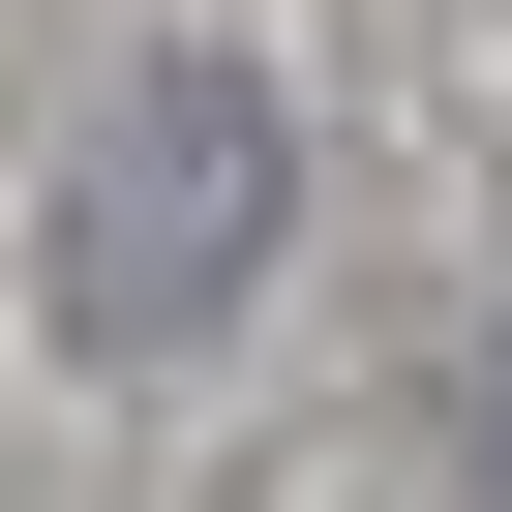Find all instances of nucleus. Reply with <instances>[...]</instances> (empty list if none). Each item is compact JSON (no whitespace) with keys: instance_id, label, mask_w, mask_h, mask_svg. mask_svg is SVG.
<instances>
[{"instance_id":"f257e3e1","label":"nucleus","mask_w":512,"mask_h":512,"mask_svg":"<svg viewBox=\"0 0 512 512\" xmlns=\"http://www.w3.org/2000/svg\"><path fill=\"white\" fill-rule=\"evenodd\" d=\"M272 181H302V121H272V91H241V61H151V91H121V151L61 181V332H91V362L211 332L241 272H272Z\"/></svg>"},{"instance_id":"f03ea898","label":"nucleus","mask_w":512,"mask_h":512,"mask_svg":"<svg viewBox=\"0 0 512 512\" xmlns=\"http://www.w3.org/2000/svg\"><path fill=\"white\" fill-rule=\"evenodd\" d=\"M452 512H512V332H482V392H452Z\"/></svg>"}]
</instances>
